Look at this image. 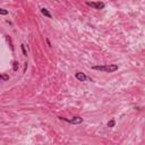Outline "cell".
Segmentation results:
<instances>
[{"instance_id":"cell-9","label":"cell","mask_w":145,"mask_h":145,"mask_svg":"<svg viewBox=\"0 0 145 145\" xmlns=\"http://www.w3.org/2000/svg\"><path fill=\"white\" fill-rule=\"evenodd\" d=\"M21 48H22L23 55H24V56H27V52H26V50H25V45H24V44H22V45H21Z\"/></svg>"},{"instance_id":"cell-3","label":"cell","mask_w":145,"mask_h":145,"mask_svg":"<svg viewBox=\"0 0 145 145\" xmlns=\"http://www.w3.org/2000/svg\"><path fill=\"white\" fill-rule=\"evenodd\" d=\"M86 5H89V6L95 8V9H103L104 6H105L104 2H100V1H97V2H95V1H87Z\"/></svg>"},{"instance_id":"cell-1","label":"cell","mask_w":145,"mask_h":145,"mask_svg":"<svg viewBox=\"0 0 145 145\" xmlns=\"http://www.w3.org/2000/svg\"><path fill=\"white\" fill-rule=\"evenodd\" d=\"M92 69L103 71V73H115L116 70H118V65L110 63V65H103V66H93Z\"/></svg>"},{"instance_id":"cell-12","label":"cell","mask_w":145,"mask_h":145,"mask_svg":"<svg viewBox=\"0 0 145 145\" xmlns=\"http://www.w3.org/2000/svg\"><path fill=\"white\" fill-rule=\"evenodd\" d=\"M47 43H48L49 47H51V43H50V41H49V39H47Z\"/></svg>"},{"instance_id":"cell-10","label":"cell","mask_w":145,"mask_h":145,"mask_svg":"<svg viewBox=\"0 0 145 145\" xmlns=\"http://www.w3.org/2000/svg\"><path fill=\"white\" fill-rule=\"evenodd\" d=\"M8 11L6 9H0V15H7Z\"/></svg>"},{"instance_id":"cell-8","label":"cell","mask_w":145,"mask_h":145,"mask_svg":"<svg viewBox=\"0 0 145 145\" xmlns=\"http://www.w3.org/2000/svg\"><path fill=\"white\" fill-rule=\"evenodd\" d=\"M115 124H116V121H115V119H111L110 121L108 123V127H110V128H112V127H115Z\"/></svg>"},{"instance_id":"cell-4","label":"cell","mask_w":145,"mask_h":145,"mask_svg":"<svg viewBox=\"0 0 145 145\" xmlns=\"http://www.w3.org/2000/svg\"><path fill=\"white\" fill-rule=\"evenodd\" d=\"M76 78H77L78 81H81V82H85V81H87V76H86L84 73H81V71H77L76 73Z\"/></svg>"},{"instance_id":"cell-5","label":"cell","mask_w":145,"mask_h":145,"mask_svg":"<svg viewBox=\"0 0 145 145\" xmlns=\"http://www.w3.org/2000/svg\"><path fill=\"white\" fill-rule=\"evenodd\" d=\"M41 13H42V14H43L44 16H47L48 18H51V17H52V15L50 14V11H49L47 8H41Z\"/></svg>"},{"instance_id":"cell-11","label":"cell","mask_w":145,"mask_h":145,"mask_svg":"<svg viewBox=\"0 0 145 145\" xmlns=\"http://www.w3.org/2000/svg\"><path fill=\"white\" fill-rule=\"evenodd\" d=\"M26 68H27V62H25V65H24V73L26 71Z\"/></svg>"},{"instance_id":"cell-6","label":"cell","mask_w":145,"mask_h":145,"mask_svg":"<svg viewBox=\"0 0 145 145\" xmlns=\"http://www.w3.org/2000/svg\"><path fill=\"white\" fill-rule=\"evenodd\" d=\"M13 69H14V71L18 70V62L17 61H13Z\"/></svg>"},{"instance_id":"cell-7","label":"cell","mask_w":145,"mask_h":145,"mask_svg":"<svg viewBox=\"0 0 145 145\" xmlns=\"http://www.w3.org/2000/svg\"><path fill=\"white\" fill-rule=\"evenodd\" d=\"M0 78H1L2 81H9V76H8V75H5V74L0 75Z\"/></svg>"},{"instance_id":"cell-2","label":"cell","mask_w":145,"mask_h":145,"mask_svg":"<svg viewBox=\"0 0 145 145\" xmlns=\"http://www.w3.org/2000/svg\"><path fill=\"white\" fill-rule=\"evenodd\" d=\"M62 120H66L67 123L73 124V125H79V124L83 123V118L79 117V116H76V117H73V119H63V118H60Z\"/></svg>"}]
</instances>
